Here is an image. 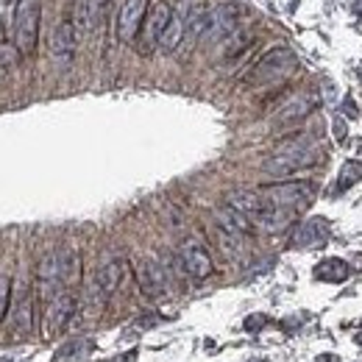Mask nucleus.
<instances>
[{
	"instance_id": "obj_1",
	"label": "nucleus",
	"mask_w": 362,
	"mask_h": 362,
	"mask_svg": "<svg viewBox=\"0 0 362 362\" xmlns=\"http://www.w3.org/2000/svg\"><path fill=\"white\" fill-rule=\"evenodd\" d=\"M318 162V145L310 140V137H293V140H284L262 165V171L268 176H293L304 168H312Z\"/></svg>"
},
{
	"instance_id": "obj_33",
	"label": "nucleus",
	"mask_w": 362,
	"mask_h": 362,
	"mask_svg": "<svg viewBox=\"0 0 362 362\" xmlns=\"http://www.w3.org/2000/svg\"><path fill=\"white\" fill-rule=\"evenodd\" d=\"M315 362H340V360H338L335 354H321V357H318Z\"/></svg>"
},
{
	"instance_id": "obj_11",
	"label": "nucleus",
	"mask_w": 362,
	"mask_h": 362,
	"mask_svg": "<svg viewBox=\"0 0 362 362\" xmlns=\"http://www.w3.org/2000/svg\"><path fill=\"white\" fill-rule=\"evenodd\" d=\"M329 240V220L324 217H307L296 231L290 245L293 248H321Z\"/></svg>"
},
{
	"instance_id": "obj_9",
	"label": "nucleus",
	"mask_w": 362,
	"mask_h": 362,
	"mask_svg": "<svg viewBox=\"0 0 362 362\" xmlns=\"http://www.w3.org/2000/svg\"><path fill=\"white\" fill-rule=\"evenodd\" d=\"M36 284H39V296L42 301H53L61 296V270H59V254H48L39 268H36Z\"/></svg>"
},
{
	"instance_id": "obj_22",
	"label": "nucleus",
	"mask_w": 362,
	"mask_h": 362,
	"mask_svg": "<svg viewBox=\"0 0 362 362\" xmlns=\"http://www.w3.org/2000/svg\"><path fill=\"white\" fill-rule=\"evenodd\" d=\"M11 324H14V329L20 335H28L34 329V301H31V296H22L20 298V304L11 312Z\"/></svg>"
},
{
	"instance_id": "obj_24",
	"label": "nucleus",
	"mask_w": 362,
	"mask_h": 362,
	"mask_svg": "<svg viewBox=\"0 0 362 362\" xmlns=\"http://www.w3.org/2000/svg\"><path fill=\"white\" fill-rule=\"evenodd\" d=\"M362 179V162L360 159H349L343 168H340V176H338V187L346 189V187H354Z\"/></svg>"
},
{
	"instance_id": "obj_5",
	"label": "nucleus",
	"mask_w": 362,
	"mask_h": 362,
	"mask_svg": "<svg viewBox=\"0 0 362 362\" xmlns=\"http://www.w3.org/2000/svg\"><path fill=\"white\" fill-rule=\"evenodd\" d=\"M262 201L268 206H287V209H301V206H310L312 203V184L307 181H284V184H273V187H265L262 192Z\"/></svg>"
},
{
	"instance_id": "obj_16",
	"label": "nucleus",
	"mask_w": 362,
	"mask_h": 362,
	"mask_svg": "<svg viewBox=\"0 0 362 362\" xmlns=\"http://www.w3.org/2000/svg\"><path fill=\"white\" fill-rule=\"evenodd\" d=\"M296 212H298V209H287V206H268V203H265V209H262V215L256 217V223H254V226H259L265 234H279V231H284V229L296 220Z\"/></svg>"
},
{
	"instance_id": "obj_15",
	"label": "nucleus",
	"mask_w": 362,
	"mask_h": 362,
	"mask_svg": "<svg viewBox=\"0 0 362 362\" xmlns=\"http://www.w3.org/2000/svg\"><path fill=\"white\" fill-rule=\"evenodd\" d=\"M237 17H240V11H237L234 6H220V8H215L212 17H209V28H206L203 39L220 42V39L231 36V34L237 31Z\"/></svg>"
},
{
	"instance_id": "obj_4",
	"label": "nucleus",
	"mask_w": 362,
	"mask_h": 362,
	"mask_svg": "<svg viewBox=\"0 0 362 362\" xmlns=\"http://www.w3.org/2000/svg\"><path fill=\"white\" fill-rule=\"evenodd\" d=\"M39 0H20L17 6V20H14V45L22 56H31L36 50V36H39Z\"/></svg>"
},
{
	"instance_id": "obj_27",
	"label": "nucleus",
	"mask_w": 362,
	"mask_h": 362,
	"mask_svg": "<svg viewBox=\"0 0 362 362\" xmlns=\"http://www.w3.org/2000/svg\"><path fill=\"white\" fill-rule=\"evenodd\" d=\"M8 301H11V279L8 276H0V321L8 312Z\"/></svg>"
},
{
	"instance_id": "obj_21",
	"label": "nucleus",
	"mask_w": 362,
	"mask_h": 362,
	"mask_svg": "<svg viewBox=\"0 0 362 362\" xmlns=\"http://www.w3.org/2000/svg\"><path fill=\"white\" fill-rule=\"evenodd\" d=\"M59 270H61V284L64 287H70V284H75L81 279V259H78V254L73 248L59 254Z\"/></svg>"
},
{
	"instance_id": "obj_31",
	"label": "nucleus",
	"mask_w": 362,
	"mask_h": 362,
	"mask_svg": "<svg viewBox=\"0 0 362 362\" xmlns=\"http://www.w3.org/2000/svg\"><path fill=\"white\" fill-rule=\"evenodd\" d=\"M103 362H137V352H129V354H117L112 360H103Z\"/></svg>"
},
{
	"instance_id": "obj_6",
	"label": "nucleus",
	"mask_w": 362,
	"mask_h": 362,
	"mask_svg": "<svg viewBox=\"0 0 362 362\" xmlns=\"http://www.w3.org/2000/svg\"><path fill=\"white\" fill-rule=\"evenodd\" d=\"M75 42H78V28L75 22L64 20L56 25V31L50 34V59L59 67H70L75 59Z\"/></svg>"
},
{
	"instance_id": "obj_20",
	"label": "nucleus",
	"mask_w": 362,
	"mask_h": 362,
	"mask_svg": "<svg viewBox=\"0 0 362 362\" xmlns=\"http://www.w3.org/2000/svg\"><path fill=\"white\" fill-rule=\"evenodd\" d=\"M349 273H352V265H349V262H343V259H338V256L321 259V262L315 265V279L329 282V284H340V282H346V279H349Z\"/></svg>"
},
{
	"instance_id": "obj_32",
	"label": "nucleus",
	"mask_w": 362,
	"mask_h": 362,
	"mask_svg": "<svg viewBox=\"0 0 362 362\" xmlns=\"http://www.w3.org/2000/svg\"><path fill=\"white\" fill-rule=\"evenodd\" d=\"M343 112L346 115H352V117H357L360 112H357V106H354V101H343Z\"/></svg>"
},
{
	"instance_id": "obj_29",
	"label": "nucleus",
	"mask_w": 362,
	"mask_h": 362,
	"mask_svg": "<svg viewBox=\"0 0 362 362\" xmlns=\"http://www.w3.org/2000/svg\"><path fill=\"white\" fill-rule=\"evenodd\" d=\"M157 324H159V315H143V318L137 321V326H140V329H154Z\"/></svg>"
},
{
	"instance_id": "obj_10",
	"label": "nucleus",
	"mask_w": 362,
	"mask_h": 362,
	"mask_svg": "<svg viewBox=\"0 0 362 362\" xmlns=\"http://www.w3.org/2000/svg\"><path fill=\"white\" fill-rule=\"evenodd\" d=\"M137 282H140V290L148 298H159L168 290V273L157 259H143L137 265Z\"/></svg>"
},
{
	"instance_id": "obj_13",
	"label": "nucleus",
	"mask_w": 362,
	"mask_h": 362,
	"mask_svg": "<svg viewBox=\"0 0 362 362\" xmlns=\"http://www.w3.org/2000/svg\"><path fill=\"white\" fill-rule=\"evenodd\" d=\"M187 20H189V6H187V0H181L179 6L173 8V17H171V22H168V28H165V34L159 39V50L162 53H173L181 42H184V36H187Z\"/></svg>"
},
{
	"instance_id": "obj_25",
	"label": "nucleus",
	"mask_w": 362,
	"mask_h": 362,
	"mask_svg": "<svg viewBox=\"0 0 362 362\" xmlns=\"http://www.w3.org/2000/svg\"><path fill=\"white\" fill-rule=\"evenodd\" d=\"M20 56H22V53L17 50V45H14V42H0V70H3V73L14 70Z\"/></svg>"
},
{
	"instance_id": "obj_26",
	"label": "nucleus",
	"mask_w": 362,
	"mask_h": 362,
	"mask_svg": "<svg viewBox=\"0 0 362 362\" xmlns=\"http://www.w3.org/2000/svg\"><path fill=\"white\" fill-rule=\"evenodd\" d=\"M17 6H20V0H0V28H3L6 34H8V31H14Z\"/></svg>"
},
{
	"instance_id": "obj_12",
	"label": "nucleus",
	"mask_w": 362,
	"mask_h": 362,
	"mask_svg": "<svg viewBox=\"0 0 362 362\" xmlns=\"http://www.w3.org/2000/svg\"><path fill=\"white\" fill-rule=\"evenodd\" d=\"M145 8H148V0H123L120 14H117V39L120 42H131L137 36Z\"/></svg>"
},
{
	"instance_id": "obj_19",
	"label": "nucleus",
	"mask_w": 362,
	"mask_h": 362,
	"mask_svg": "<svg viewBox=\"0 0 362 362\" xmlns=\"http://www.w3.org/2000/svg\"><path fill=\"white\" fill-rule=\"evenodd\" d=\"M226 203L234 206L237 212H242L251 223H256V217H259L262 209H265L262 195H259V192H251V189H234V192H229V195H226Z\"/></svg>"
},
{
	"instance_id": "obj_14",
	"label": "nucleus",
	"mask_w": 362,
	"mask_h": 362,
	"mask_svg": "<svg viewBox=\"0 0 362 362\" xmlns=\"http://www.w3.org/2000/svg\"><path fill=\"white\" fill-rule=\"evenodd\" d=\"M75 310H78V298L73 293H61L59 298H53L48 304V335L61 332L70 324V318L75 315Z\"/></svg>"
},
{
	"instance_id": "obj_30",
	"label": "nucleus",
	"mask_w": 362,
	"mask_h": 362,
	"mask_svg": "<svg viewBox=\"0 0 362 362\" xmlns=\"http://www.w3.org/2000/svg\"><path fill=\"white\" fill-rule=\"evenodd\" d=\"M343 134H346V120L343 117H335V137L343 140Z\"/></svg>"
},
{
	"instance_id": "obj_23",
	"label": "nucleus",
	"mask_w": 362,
	"mask_h": 362,
	"mask_svg": "<svg viewBox=\"0 0 362 362\" xmlns=\"http://www.w3.org/2000/svg\"><path fill=\"white\" fill-rule=\"evenodd\" d=\"M95 349V343L89 340V338H75V340H70V343H64L59 352H56V357L53 362H67V360H81V357H87L89 352Z\"/></svg>"
},
{
	"instance_id": "obj_8",
	"label": "nucleus",
	"mask_w": 362,
	"mask_h": 362,
	"mask_svg": "<svg viewBox=\"0 0 362 362\" xmlns=\"http://www.w3.org/2000/svg\"><path fill=\"white\" fill-rule=\"evenodd\" d=\"M171 17H173V6L165 3V0L151 8V14H148V20H145V28H143V42H140V50H143V53H151L154 48H159V39H162V34H165Z\"/></svg>"
},
{
	"instance_id": "obj_2",
	"label": "nucleus",
	"mask_w": 362,
	"mask_h": 362,
	"mask_svg": "<svg viewBox=\"0 0 362 362\" xmlns=\"http://www.w3.org/2000/svg\"><path fill=\"white\" fill-rule=\"evenodd\" d=\"M298 67V59L290 48H273L268 50L251 70H248V84L254 87H270V84H279L284 81L293 70Z\"/></svg>"
},
{
	"instance_id": "obj_7",
	"label": "nucleus",
	"mask_w": 362,
	"mask_h": 362,
	"mask_svg": "<svg viewBox=\"0 0 362 362\" xmlns=\"http://www.w3.org/2000/svg\"><path fill=\"white\" fill-rule=\"evenodd\" d=\"M179 259L181 268L187 276L192 279H209L212 270H215V262H212V254L198 242V240H187L179 248Z\"/></svg>"
},
{
	"instance_id": "obj_18",
	"label": "nucleus",
	"mask_w": 362,
	"mask_h": 362,
	"mask_svg": "<svg viewBox=\"0 0 362 362\" xmlns=\"http://www.w3.org/2000/svg\"><path fill=\"white\" fill-rule=\"evenodd\" d=\"M215 223H217V229H220V231L240 234V237H245V234L254 229V223H251L242 212H237L234 206H229V203H223V206H217V209H215Z\"/></svg>"
},
{
	"instance_id": "obj_34",
	"label": "nucleus",
	"mask_w": 362,
	"mask_h": 362,
	"mask_svg": "<svg viewBox=\"0 0 362 362\" xmlns=\"http://www.w3.org/2000/svg\"><path fill=\"white\" fill-rule=\"evenodd\" d=\"M248 362H268V360H248Z\"/></svg>"
},
{
	"instance_id": "obj_3",
	"label": "nucleus",
	"mask_w": 362,
	"mask_h": 362,
	"mask_svg": "<svg viewBox=\"0 0 362 362\" xmlns=\"http://www.w3.org/2000/svg\"><path fill=\"white\" fill-rule=\"evenodd\" d=\"M123 279H126V265L120 259H109L106 265H101L98 273H95V279L87 287V304L92 310H101L109 301V296L120 290Z\"/></svg>"
},
{
	"instance_id": "obj_28",
	"label": "nucleus",
	"mask_w": 362,
	"mask_h": 362,
	"mask_svg": "<svg viewBox=\"0 0 362 362\" xmlns=\"http://www.w3.org/2000/svg\"><path fill=\"white\" fill-rule=\"evenodd\" d=\"M268 324H270V318H268V315H248L242 326H245V332H262Z\"/></svg>"
},
{
	"instance_id": "obj_17",
	"label": "nucleus",
	"mask_w": 362,
	"mask_h": 362,
	"mask_svg": "<svg viewBox=\"0 0 362 362\" xmlns=\"http://www.w3.org/2000/svg\"><path fill=\"white\" fill-rule=\"evenodd\" d=\"M315 106H318V98L315 95H298L290 103H284V109H279V115L273 117V123L276 126H293V123L304 120Z\"/></svg>"
}]
</instances>
